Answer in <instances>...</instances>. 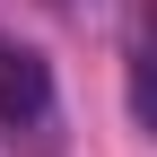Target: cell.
I'll use <instances>...</instances> for the list:
<instances>
[{
    "label": "cell",
    "mask_w": 157,
    "mask_h": 157,
    "mask_svg": "<svg viewBox=\"0 0 157 157\" xmlns=\"http://www.w3.org/2000/svg\"><path fill=\"white\" fill-rule=\"evenodd\" d=\"M44 113H52V70H44V52H26V44L0 35V122H44Z\"/></svg>",
    "instance_id": "6da1fadb"
}]
</instances>
